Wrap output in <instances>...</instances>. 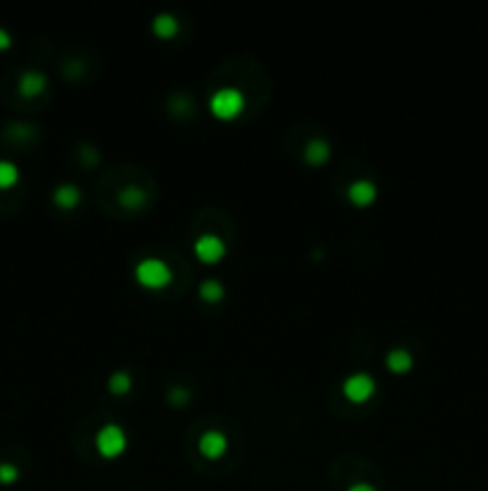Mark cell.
Here are the masks:
<instances>
[{"mask_svg": "<svg viewBox=\"0 0 488 491\" xmlns=\"http://www.w3.org/2000/svg\"><path fill=\"white\" fill-rule=\"evenodd\" d=\"M19 479V470L12 463H0V484H14Z\"/></svg>", "mask_w": 488, "mask_h": 491, "instance_id": "e0dca14e", "label": "cell"}, {"mask_svg": "<svg viewBox=\"0 0 488 491\" xmlns=\"http://www.w3.org/2000/svg\"><path fill=\"white\" fill-rule=\"evenodd\" d=\"M19 180V168L12 161H0V189L12 187Z\"/></svg>", "mask_w": 488, "mask_h": 491, "instance_id": "2e32d148", "label": "cell"}, {"mask_svg": "<svg viewBox=\"0 0 488 491\" xmlns=\"http://www.w3.org/2000/svg\"><path fill=\"white\" fill-rule=\"evenodd\" d=\"M228 450V439L220 429H209V432L201 434L199 439V453L209 460H218L220 455H225Z\"/></svg>", "mask_w": 488, "mask_h": 491, "instance_id": "8992f818", "label": "cell"}, {"mask_svg": "<svg viewBox=\"0 0 488 491\" xmlns=\"http://www.w3.org/2000/svg\"><path fill=\"white\" fill-rule=\"evenodd\" d=\"M46 89V74L39 72V70H27V72L19 77V94L27 98H34Z\"/></svg>", "mask_w": 488, "mask_h": 491, "instance_id": "ba28073f", "label": "cell"}, {"mask_svg": "<svg viewBox=\"0 0 488 491\" xmlns=\"http://www.w3.org/2000/svg\"><path fill=\"white\" fill-rule=\"evenodd\" d=\"M118 199H120V204H123V207L139 209L144 202H147V194H144L139 187H134V185H129V187H125L123 192L118 194Z\"/></svg>", "mask_w": 488, "mask_h": 491, "instance_id": "5bb4252c", "label": "cell"}, {"mask_svg": "<svg viewBox=\"0 0 488 491\" xmlns=\"http://www.w3.org/2000/svg\"><path fill=\"white\" fill-rule=\"evenodd\" d=\"M347 491H376L374 484H369V482H354Z\"/></svg>", "mask_w": 488, "mask_h": 491, "instance_id": "d6986e66", "label": "cell"}, {"mask_svg": "<svg viewBox=\"0 0 488 491\" xmlns=\"http://www.w3.org/2000/svg\"><path fill=\"white\" fill-rule=\"evenodd\" d=\"M385 364H388L390 372L395 374H405L412 369V364H414V359H412V355L407 353L405 348H392L388 355H385Z\"/></svg>", "mask_w": 488, "mask_h": 491, "instance_id": "7c38bea8", "label": "cell"}, {"mask_svg": "<svg viewBox=\"0 0 488 491\" xmlns=\"http://www.w3.org/2000/svg\"><path fill=\"white\" fill-rule=\"evenodd\" d=\"M132 388V374L129 372H115V374H110V379H108V390L110 393H118V395H123V393H127V390Z\"/></svg>", "mask_w": 488, "mask_h": 491, "instance_id": "9a60e30c", "label": "cell"}, {"mask_svg": "<svg viewBox=\"0 0 488 491\" xmlns=\"http://www.w3.org/2000/svg\"><path fill=\"white\" fill-rule=\"evenodd\" d=\"M225 252H228V249H225L223 238H218V235H213V233H204L194 240V254L204 264L220 262V259L225 257Z\"/></svg>", "mask_w": 488, "mask_h": 491, "instance_id": "5b68a950", "label": "cell"}, {"mask_svg": "<svg viewBox=\"0 0 488 491\" xmlns=\"http://www.w3.org/2000/svg\"><path fill=\"white\" fill-rule=\"evenodd\" d=\"M79 199H82V192H79V187H77V185H72V182L58 185V187H55V192H53V202L58 204L60 209L77 207Z\"/></svg>", "mask_w": 488, "mask_h": 491, "instance_id": "30bf717a", "label": "cell"}, {"mask_svg": "<svg viewBox=\"0 0 488 491\" xmlns=\"http://www.w3.org/2000/svg\"><path fill=\"white\" fill-rule=\"evenodd\" d=\"M199 295L206 300V302H218V300H223L225 288H223V283H220V280L206 278L204 283L199 285Z\"/></svg>", "mask_w": 488, "mask_h": 491, "instance_id": "4fadbf2b", "label": "cell"}, {"mask_svg": "<svg viewBox=\"0 0 488 491\" xmlns=\"http://www.w3.org/2000/svg\"><path fill=\"white\" fill-rule=\"evenodd\" d=\"M170 400H173L175 405H184L189 400V390L184 388H173L170 390Z\"/></svg>", "mask_w": 488, "mask_h": 491, "instance_id": "ac0fdd59", "label": "cell"}, {"mask_svg": "<svg viewBox=\"0 0 488 491\" xmlns=\"http://www.w3.org/2000/svg\"><path fill=\"white\" fill-rule=\"evenodd\" d=\"M304 158H306V163H311V165L326 163L330 158V144L326 142V139H321V137L311 139V142L306 144V149H304Z\"/></svg>", "mask_w": 488, "mask_h": 491, "instance_id": "8fae6325", "label": "cell"}, {"mask_svg": "<svg viewBox=\"0 0 488 491\" xmlns=\"http://www.w3.org/2000/svg\"><path fill=\"white\" fill-rule=\"evenodd\" d=\"M96 448L103 458H118L125 448H127V434L120 424H103L96 434Z\"/></svg>", "mask_w": 488, "mask_h": 491, "instance_id": "3957f363", "label": "cell"}, {"mask_svg": "<svg viewBox=\"0 0 488 491\" xmlns=\"http://www.w3.org/2000/svg\"><path fill=\"white\" fill-rule=\"evenodd\" d=\"M342 393L352 403H364L376 393V382L371 374L366 372H354L342 382Z\"/></svg>", "mask_w": 488, "mask_h": 491, "instance_id": "277c9868", "label": "cell"}, {"mask_svg": "<svg viewBox=\"0 0 488 491\" xmlns=\"http://www.w3.org/2000/svg\"><path fill=\"white\" fill-rule=\"evenodd\" d=\"M246 101H244V94L240 92L237 87H223L211 96L209 101V108L215 118L220 120H233L237 118L240 113L244 110Z\"/></svg>", "mask_w": 488, "mask_h": 491, "instance_id": "7a4b0ae2", "label": "cell"}, {"mask_svg": "<svg viewBox=\"0 0 488 491\" xmlns=\"http://www.w3.org/2000/svg\"><path fill=\"white\" fill-rule=\"evenodd\" d=\"M151 29H153L156 36L160 39H173L175 34L180 32V22L178 17H175L173 12H160L153 17V22H151Z\"/></svg>", "mask_w": 488, "mask_h": 491, "instance_id": "9c48e42d", "label": "cell"}, {"mask_svg": "<svg viewBox=\"0 0 488 491\" xmlns=\"http://www.w3.org/2000/svg\"><path fill=\"white\" fill-rule=\"evenodd\" d=\"M134 278L151 290H160L165 285H170L173 280V271L160 257H144L142 262L134 267Z\"/></svg>", "mask_w": 488, "mask_h": 491, "instance_id": "6da1fadb", "label": "cell"}, {"mask_svg": "<svg viewBox=\"0 0 488 491\" xmlns=\"http://www.w3.org/2000/svg\"><path fill=\"white\" fill-rule=\"evenodd\" d=\"M10 43H12V39H10V34L5 32V29H0V51H3V48H8Z\"/></svg>", "mask_w": 488, "mask_h": 491, "instance_id": "ffe728a7", "label": "cell"}, {"mask_svg": "<svg viewBox=\"0 0 488 491\" xmlns=\"http://www.w3.org/2000/svg\"><path fill=\"white\" fill-rule=\"evenodd\" d=\"M376 194H379V189H376V185L371 180H354L350 185V189H347V197H350V202L354 207H369V204H374Z\"/></svg>", "mask_w": 488, "mask_h": 491, "instance_id": "52a82bcc", "label": "cell"}]
</instances>
